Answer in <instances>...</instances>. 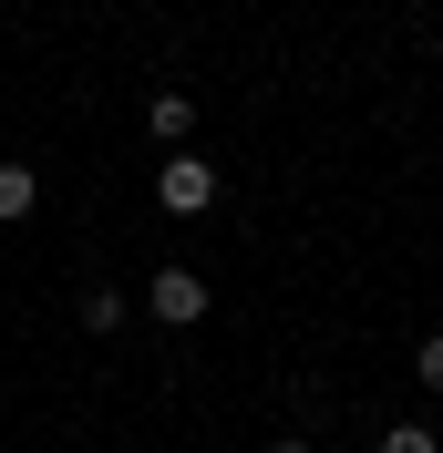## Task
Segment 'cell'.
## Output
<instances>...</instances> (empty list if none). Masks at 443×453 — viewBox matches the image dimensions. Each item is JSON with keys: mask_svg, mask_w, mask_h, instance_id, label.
I'll use <instances>...</instances> for the list:
<instances>
[{"mask_svg": "<svg viewBox=\"0 0 443 453\" xmlns=\"http://www.w3.org/2000/svg\"><path fill=\"white\" fill-rule=\"evenodd\" d=\"M144 310L166 319V330H196V319H206V279H196V268H155V279H144Z\"/></svg>", "mask_w": 443, "mask_h": 453, "instance_id": "obj_2", "label": "cell"}, {"mask_svg": "<svg viewBox=\"0 0 443 453\" xmlns=\"http://www.w3.org/2000/svg\"><path fill=\"white\" fill-rule=\"evenodd\" d=\"M31 206H42V186H31V165H0V226H21Z\"/></svg>", "mask_w": 443, "mask_h": 453, "instance_id": "obj_4", "label": "cell"}, {"mask_svg": "<svg viewBox=\"0 0 443 453\" xmlns=\"http://www.w3.org/2000/svg\"><path fill=\"white\" fill-rule=\"evenodd\" d=\"M83 330H124V288H83Z\"/></svg>", "mask_w": 443, "mask_h": 453, "instance_id": "obj_5", "label": "cell"}, {"mask_svg": "<svg viewBox=\"0 0 443 453\" xmlns=\"http://www.w3.org/2000/svg\"><path fill=\"white\" fill-rule=\"evenodd\" d=\"M413 381H423V392H443V330H433V340L413 350Z\"/></svg>", "mask_w": 443, "mask_h": 453, "instance_id": "obj_7", "label": "cell"}, {"mask_svg": "<svg viewBox=\"0 0 443 453\" xmlns=\"http://www.w3.org/2000/svg\"><path fill=\"white\" fill-rule=\"evenodd\" d=\"M382 453H443V443H433V423H392V433H382Z\"/></svg>", "mask_w": 443, "mask_h": 453, "instance_id": "obj_6", "label": "cell"}, {"mask_svg": "<svg viewBox=\"0 0 443 453\" xmlns=\"http://www.w3.org/2000/svg\"><path fill=\"white\" fill-rule=\"evenodd\" d=\"M268 453H320V443H268Z\"/></svg>", "mask_w": 443, "mask_h": 453, "instance_id": "obj_8", "label": "cell"}, {"mask_svg": "<svg viewBox=\"0 0 443 453\" xmlns=\"http://www.w3.org/2000/svg\"><path fill=\"white\" fill-rule=\"evenodd\" d=\"M144 134H155V144H175V155H186V134H196V93H155V104H144Z\"/></svg>", "mask_w": 443, "mask_h": 453, "instance_id": "obj_3", "label": "cell"}, {"mask_svg": "<svg viewBox=\"0 0 443 453\" xmlns=\"http://www.w3.org/2000/svg\"><path fill=\"white\" fill-rule=\"evenodd\" d=\"M155 206H166V217H206V206H217V165H206V155H166Z\"/></svg>", "mask_w": 443, "mask_h": 453, "instance_id": "obj_1", "label": "cell"}]
</instances>
